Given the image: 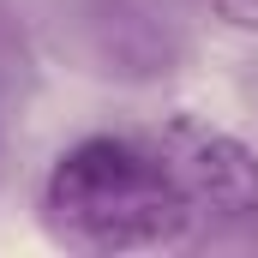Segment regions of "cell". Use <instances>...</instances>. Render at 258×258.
<instances>
[{
    "label": "cell",
    "instance_id": "cell-1",
    "mask_svg": "<svg viewBox=\"0 0 258 258\" xmlns=\"http://www.w3.org/2000/svg\"><path fill=\"white\" fill-rule=\"evenodd\" d=\"M42 228L72 252H156L186 246L192 216L150 138L90 132L42 174Z\"/></svg>",
    "mask_w": 258,
    "mask_h": 258
},
{
    "label": "cell",
    "instance_id": "cell-2",
    "mask_svg": "<svg viewBox=\"0 0 258 258\" xmlns=\"http://www.w3.org/2000/svg\"><path fill=\"white\" fill-rule=\"evenodd\" d=\"M54 30L66 54L108 84H162L192 54L174 0H54Z\"/></svg>",
    "mask_w": 258,
    "mask_h": 258
},
{
    "label": "cell",
    "instance_id": "cell-3",
    "mask_svg": "<svg viewBox=\"0 0 258 258\" xmlns=\"http://www.w3.org/2000/svg\"><path fill=\"white\" fill-rule=\"evenodd\" d=\"M174 174V192L192 216V240H234L258 234V150L198 114H168L144 132Z\"/></svg>",
    "mask_w": 258,
    "mask_h": 258
},
{
    "label": "cell",
    "instance_id": "cell-4",
    "mask_svg": "<svg viewBox=\"0 0 258 258\" xmlns=\"http://www.w3.org/2000/svg\"><path fill=\"white\" fill-rule=\"evenodd\" d=\"M18 84H24V30L12 0H0V96H12Z\"/></svg>",
    "mask_w": 258,
    "mask_h": 258
},
{
    "label": "cell",
    "instance_id": "cell-5",
    "mask_svg": "<svg viewBox=\"0 0 258 258\" xmlns=\"http://www.w3.org/2000/svg\"><path fill=\"white\" fill-rule=\"evenodd\" d=\"M210 12L234 30H258V0H210Z\"/></svg>",
    "mask_w": 258,
    "mask_h": 258
},
{
    "label": "cell",
    "instance_id": "cell-6",
    "mask_svg": "<svg viewBox=\"0 0 258 258\" xmlns=\"http://www.w3.org/2000/svg\"><path fill=\"white\" fill-rule=\"evenodd\" d=\"M0 102H6V96H0Z\"/></svg>",
    "mask_w": 258,
    "mask_h": 258
}]
</instances>
